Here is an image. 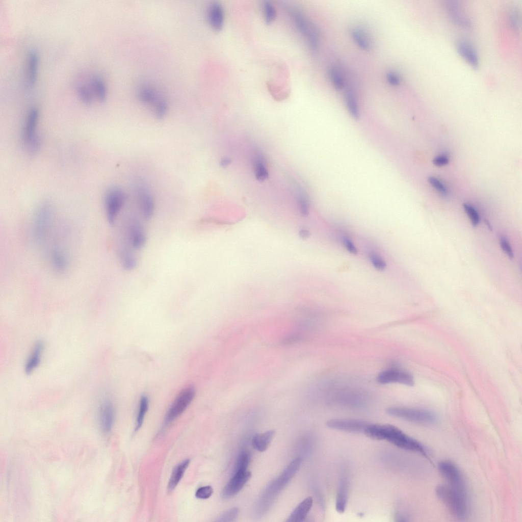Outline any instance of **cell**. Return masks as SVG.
I'll return each instance as SVG.
<instances>
[{"label": "cell", "mask_w": 522, "mask_h": 522, "mask_svg": "<svg viewBox=\"0 0 522 522\" xmlns=\"http://www.w3.org/2000/svg\"><path fill=\"white\" fill-rule=\"evenodd\" d=\"M363 433L376 440H386L396 447L428 457L426 448L419 441L390 424H368Z\"/></svg>", "instance_id": "cell-1"}, {"label": "cell", "mask_w": 522, "mask_h": 522, "mask_svg": "<svg viewBox=\"0 0 522 522\" xmlns=\"http://www.w3.org/2000/svg\"><path fill=\"white\" fill-rule=\"evenodd\" d=\"M435 493L454 516L463 519L467 516L469 504L466 489L448 484H441L436 487Z\"/></svg>", "instance_id": "cell-2"}, {"label": "cell", "mask_w": 522, "mask_h": 522, "mask_svg": "<svg viewBox=\"0 0 522 522\" xmlns=\"http://www.w3.org/2000/svg\"><path fill=\"white\" fill-rule=\"evenodd\" d=\"M50 203H41L34 214L32 226L31 234L33 242L38 245L46 242L52 229L53 213Z\"/></svg>", "instance_id": "cell-3"}, {"label": "cell", "mask_w": 522, "mask_h": 522, "mask_svg": "<svg viewBox=\"0 0 522 522\" xmlns=\"http://www.w3.org/2000/svg\"><path fill=\"white\" fill-rule=\"evenodd\" d=\"M287 10L296 29L304 38L310 49L315 51L318 49L319 42V33L317 26L297 8L290 6Z\"/></svg>", "instance_id": "cell-4"}, {"label": "cell", "mask_w": 522, "mask_h": 522, "mask_svg": "<svg viewBox=\"0 0 522 522\" xmlns=\"http://www.w3.org/2000/svg\"><path fill=\"white\" fill-rule=\"evenodd\" d=\"M386 412L392 416L420 424L432 425L437 421L435 413L422 408L392 406L388 407Z\"/></svg>", "instance_id": "cell-5"}, {"label": "cell", "mask_w": 522, "mask_h": 522, "mask_svg": "<svg viewBox=\"0 0 522 522\" xmlns=\"http://www.w3.org/2000/svg\"><path fill=\"white\" fill-rule=\"evenodd\" d=\"M127 198L125 192L117 186L110 187L104 196V205L107 220L113 226Z\"/></svg>", "instance_id": "cell-6"}, {"label": "cell", "mask_w": 522, "mask_h": 522, "mask_svg": "<svg viewBox=\"0 0 522 522\" xmlns=\"http://www.w3.org/2000/svg\"><path fill=\"white\" fill-rule=\"evenodd\" d=\"M39 118V111L37 108L32 107L28 111L22 128L23 142L29 151L36 152L39 147V139L37 135V127Z\"/></svg>", "instance_id": "cell-7"}, {"label": "cell", "mask_w": 522, "mask_h": 522, "mask_svg": "<svg viewBox=\"0 0 522 522\" xmlns=\"http://www.w3.org/2000/svg\"><path fill=\"white\" fill-rule=\"evenodd\" d=\"M195 395L194 387L185 388L178 394L170 407L165 417L166 424H169L179 416L188 407Z\"/></svg>", "instance_id": "cell-8"}, {"label": "cell", "mask_w": 522, "mask_h": 522, "mask_svg": "<svg viewBox=\"0 0 522 522\" xmlns=\"http://www.w3.org/2000/svg\"><path fill=\"white\" fill-rule=\"evenodd\" d=\"M126 239L129 246L134 249L142 248L147 240L146 233L143 224L135 218H131L125 227Z\"/></svg>", "instance_id": "cell-9"}, {"label": "cell", "mask_w": 522, "mask_h": 522, "mask_svg": "<svg viewBox=\"0 0 522 522\" xmlns=\"http://www.w3.org/2000/svg\"><path fill=\"white\" fill-rule=\"evenodd\" d=\"M438 469L441 476L447 481V484L466 489L464 476L455 463L450 460L441 461L438 464Z\"/></svg>", "instance_id": "cell-10"}, {"label": "cell", "mask_w": 522, "mask_h": 522, "mask_svg": "<svg viewBox=\"0 0 522 522\" xmlns=\"http://www.w3.org/2000/svg\"><path fill=\"white\" fill-rule=\"evenodd\" d=\"M378 383L382 384L397 383L407 386L414 384V379L409 373L397 369H390L380 372L376 377Z\"/></svg>", "instance_id": "cell-11"}, {"label": "cell", "mask_w": 522, "mask_h": 522, "mask_svg": "<svg viewBox=\"0 0 522 522\" xmlns=\"http://www.w3.org/2000/svg\"><path fill=\"white\" fill-rule=\"evenodd\" d=\"M368 423L363 421L355 419H332L328 421V427L340 431L348 432L363 433Z\"/></svg>", "instance_id": "cell-12"}, {"label": "cell", "mask_w": 522, "mask_h": 522, "mask_svg": "<svg viewBox=\"0 0 522 522\" xmlns=\"http://www.w3.org/2000/svg\"><path fill=\"white\" fill-rule=\"evenodd\" d=\"M49 262L53 269L58 273H64L69 265V259L67 251L59 244L51 247L49 254Z\"/></svg>", "instance_id": "cell-13"}, {"label": "cell", "mask_w": 522, "mask_h": 522, "mask_svg": "<svg viewBox=\"0 0 522 522\" xmlns=\"http://www.w3.org/2000/svg\"><path fill=\"white\" fill-rule=\"evenodd\" d=\"M138 203L143 218L146 221L152 217L154 211V202L151 193L145 187L141 185L136 190Z\"/></svg>", "instance_id": "cell-14"}, {"label": "cell", "mask_w": 522, "mask_h": 522, "mask_svg": "<svg viewBox=\"0 0 522 522\" xmlns=\"http://www.w3.org/2000/svg\"><path fill=\"white\" fill-rule=\"evenodd\" d=\"M251 476L249 471L235 472L233 477L224 487L222 495L224 498H230L238 493L244 486Z\"/></svg>", "instance_id": "cell-15"}, {"label": "cell", "mask_w": 522, "mask_h": 522, "mask_svg": "<svg viewBox=\"0 0 522 522\" xmlns=\"http://www.w3.org/2000/svg\"><path fill=\"white\" fill-rule=\"evenodd\" d=\"M115 417L114 405L108 399H103L99 406V419L100 427L103 432L108 433L112 429Z\"/></svg>", "instance_id": "cell-16"}, {"label": "cell", "mask_w": 522, "mask_h": 522, "mask_svg": "<svg viewBox=\"0 0 522 522\" xmlns=\"http://www.w3.org/2000/svg\"><path fill=\"white\" fill-rule=\"evenodd\" d=\"M448 14L454 23L464 29L472 26L471 20L464 14L460 5L456 1H448L446 5Z\"/></svg>", "instance_id": "cell-17"}, {"label": "cell", "mask_w": 522, "mask_h": 522, "mask_svg": "<svg viewBox=\"0 0 522 522\" xmlns=\"http://www.w3.org/2000/svg\"><path fill=\"white\" fill-rule=\"evenodd\" d=\"M302 461V459L301 457H297L293 460L282 472L280 477L275 482H273L272 485L269 487L272 489L274 488L273 491H274L277 490L278 491L284 487L298 470Z\"/></svg>", "instance_id": "cell-18"}, {"label": "cell", "mask_w": 522, "mask_h": 522, "mask_svg": "<svg viewBox=\"0 0 522 522\" xmlns=\"http://www.w3.org/2000/svg\"><path fill=\"white\" fill-rule=\"evenodd\" d=\"M39 57L36 50H30L26 60V80L28 85L33 87L37 81L38 72Z\"/></svg>", "instance_id": "cell-19"}, {"label": "cell", "mask_w": 522, "mask_h": 522, "mask_svg": "<svg viewBox=\"0 0 522 522\" xmlns=\"http://www.w3.org/2000/svg\"><path fill=\"white\" fill-rule=\"evenodd\" d=\"M207 16L208 23L213 29L219 31L223 29L224 23V11L222 6L219 3L215 2L209 5Z\"/></svg>", "instance_id": "cell-20"}, {"label": "cell", "mask_w": 522, "mask_h": 522, "mask_svg": "<svg viewBox=\"0 0 522 522\" xmlns=\"http://www.w3.org/2000/svg\"><path fill=\"white\" fill-rule=\"evenodd\" d=\"M251 164L256 179L260 182L269 177V171L264 154L260 150H255L251 156Z\"/></svg>", "instance_id": "cell-21"}, {"label": "cell", "mask_w": 522, "mask_h": 522, "mask_svg": "<svg viewBox=\"0 0 522 522\" xmlns=\"http://www.w3.org/2000/svg\"><path fill=\"white\" fill-rule=\"evenodd\" d=\"M44 349L43 341L38 340L35 343L24 364V370L27 374H31L39 367Z\"/></svg>", "instance_id": "cell-22"}, {"label": "cell", "mask_w": 522, "mask_h": 522, "mask_svg": "<svg viewBox=\"0 0 522 522\" xmlns=\"http://www.w3.org/2000/svg\"><path fill=\"white\" fill-rule=\"evenodd\" d=\"M457 50L460 56L473 68H478L479 59L474 47L465 40H461L457 44Z\"/></svg>", "instance_id": "cell-23"}, {"label": "cell", "mask_w": 522, "mask_h": 522, "mask_svg": "<svg viewBox=\"0 0 522 522\" xmlns=\"http://www.w3.org/2000/svg\"><path fill=\"white\" fill-rule=\"evenodd\" d=\"M349 482L347 477H342L340 480L337 492L335 509L339 513H343L346 508L348 499Z\"/></svg>", "instance_id": "cell-24"}, {"label": "cell", "mask_w": 522, "mask_h": 522, "mask_svg": "<svg viewBox=\"0 0 522 522\" xmlns=\"http://www.w3.org/2000/svg\"><path fill=\"white\" fill-rule=\"evenodd\" d=\"M313 504V499L308 497L303 500L292 512L288 519V522H301L307 517Z\"/></svg>", "instance_id": "cell-25"}, {"label": "cell", "mask_w": 522, "mask_h": 522, "mask_svg": "<svg viewBox=\"0 0 522 522\" xmlns=\"http://www.w3.org/2000/svg\"><path fill=\"white\" fill-rule=\"evenodd\" d=\"M137 93L139 99L142 102L151 104L154 107L164 98L160 96L154 87L149 85L141 86L139 88Z\"/></svg>", "instance_id": "cell-26"}, {"label": "cell", "mask_w": 522, "mask_h": 522, "mask_svg": "<svg viewBox=\"0 0 522 522\" xmlns=\"http://www.w3.org/2000/svg\"><path fill=\"white\" fill-rule=\"evenodd\" d=\"M351 36L356 44L362 49L369 51L372 48V42L367 32L363 28L356 27L352 29Z\"/></svg>", "instance_id": "cell-27"}, {"label": "cell", "mask_w": 522, "mask_h": 522, "mask_svg": "<svg viewBox=\"0 0 522 522\" xmlns=\"http://www.w3.org/2000/svg\"><path fill=\"white\" fill-rule=\"evenodd\" d=\"M190 460L185 459L174 468L168 484V490L172 491L178 485L188 468Z\"/></svg>", "instance_id": "cell-28"}, {"label": "cell", "mask_w": 522, "mask_h": 522, "mask_svg": "<svg viewBox=\"0 0 522 522\" xmlns=\"http://www.w3.org/2000/svg\"><path fill=\"white\" fill-rule=\"evenodd\" d=\"M275 434L274 430L256 434L252 439L253 447L260 452L266 451L268 448Z\"/></svg>", "instance_id": "cell-29"}, {"label": "cell", "mask_w": 522, "mask_h": 522, "mask_svg": "<svg viewBox=\"0 0 522 522\" xmlns=\"http://www.w3.org/2000/svg\"><path fill=\"white\" fill-rule=\"evenodd\" d=\"M119 258L121 266L126 271L133 270L137 265V258L130 250L126 247H122L119 249Z\"/></svg>", "instance_id": "cell-30"}, {"label": "cell", "mask_w": 522, "mask_h": 522, "mask_svg": "<svg viewBox=\"0 0 522 522\" xmlns=\"http://www.w3.org/2000/svg\"><path fill=\"white\" fill-rule=\"evenodd\" d=\"M345 99L347 107L351 115L357 119L359 116V110L356 95L354 90L348 86L345 90Z\"/></svg>", "instance_id": "cell-31"}, {"label": "cell", "mask_w": 522, "mask_h": 522, "mask_svg": "<svg viewBox=\"0 0 522 522\" xmlns=\"http://www.w3.org/2000/svg\"><path fill=\"white\" fill-rule=\"evenodd\" d=\"M90 86L95 97L100 101H104L107 96V88L103 80L99 76H94Z\"/></svg>", "instance_id": "cell-32"}, {"label": "cell", "mask_w": 522, "mask_h": 522, "mask_svg": "<svg viewBox=\"0 0 522 522\" xmlns=\"http://www.w3.org/2000/svg\"><path fill=\"white\" fill-rule=\"evenodd\" d=\"M295 198L301 214L304 216H307L309 208L308 199L304 191L298 185L296 187Z\"/></svg>", "instance_id": "cell-33"}, {"label": "cell", "mask_w": 522, "mask_h": 522, "mask_svg": "<svg viewBox=\"0 0 522 522\" xmlns=\"http://www.w3.org/2000/svg\"><path fill=\"white\" fill-rule=\"evenodd\" d=\"M148 399L147 396L143 395L141 397L139 401L135 431H138L142 427L146 413L148 409Z\"/></svg>", "instance_id": "cell-34"}, {"label": "cell", "mask_w": 522, "mask_h": 522, "mask_svg": "<svg viewBox=\"0 0 522 522\" xmlns=\"http://www.w3.org/2000/svg\"><path fill=\"white\" fill-rule=\"evenodd\" d=\"M329 75L332 84L336 90H340L345 88V82L344 76L337 67H331L329 69Z\"/></svg>", "instance_id": "cell-35"}, {"label": "cell", "mask_w": 522, "mask_h": 522, "mask_svg": "<svg viewBox=\"0 0 522 522\" xmlns=\"http://www.w3.org/2000/svg\"><path fill=\"white\" fill-rule=\"evenodd\" d=\"M77 93L80 100L84 104L90 105L93 102L94 93L90 86L79 85L77 87Z\"/></svg>", "instance_id": "cell-36"}, {"label": "cell", "mask_w": 522, "mask_h": 522, "mask_svg": "<svg viewBox=\"0 0 522 522\" xmlns=\"http://www.w3.org/2000/svg\"><path fill=\"white\" fill-rule=\"evenodd\" d=\"M263 13L265 22L270 24L276 19L277 12L274 6L269 1H265L263 5Z\"/></svg>", "instance_id": "cell-37"}, {"label": "cell", "mask_w": 522, "mask_h": 522, "mask_svg": "<svg viewBox=\"0 0 522 522\" xmlns=\"http://www.w3.org/2000/svg\"><path fill=\"white\" fill-rule=\"evenodd\" d=\"M251 459L249 451L243 450L239 454L235 467V472L246 471Z\"/></svg>", "instance_id": "cell-38"}, {"label": "cell", "mask_w": 522, "mask_h": 522, "mask_svg": "<svg viewBox=\"0 0 522 522\" xmlns=\"http://www.w3.org/2000/svg\"><path fill=\"white\" fill-rule=\"evenodd\" d=\"M369 259L373 266L377 270L383 271L386 266V264L383 258L379 254L374 252L369 253Z\"/></svg>", "instance_id": "cell-39"}, {"label": "cell", "mask_w": 522, "mask_h": 522, "mask_svg": "<svg viewBox=\"0 0 522 522\" xmlns=\"http://www.w3.org/2000/svg\"><path fill=\"white\" fill-rule=\"evenodd\" d=\"M463 208L471 220L472 225L474 227L477 226L480 222V217L477 211L472 205L466 203L463 204Z\"/></svg>", "instance_id": "cell-40"}, {"label": "cell", "mask_w": 522, "mask_h": 522, "mask_svg": "<svg viewBox=\"0 0 522 522\" xmlns=\"http://www.w3.org/2000/svg\"><path fill=\"white\" fill-rule=\"evenodd\" d=\"M509 24L514 30H518L520 25V14L516 8L510 10L508 14Z\"/></svg>", "instance_id": "cell-41"}, {"label": "cell", "mask_w": 522, "mask_h": 522, "mask_svg": "<svg viewBox=\"0 0 522 522\" xmlns=\"http://www.w3.org/2000/svg\"><path fill=\"white\" fill-rule=\"evenodd\" d=\"M168 110V103L166 99L163 98L160 100L154 107V113L156 116L162 119L165 116Z\"/></svg>", "instance_id": "cell-42"}, {"label": "cell", "mask_w": 522, "mask_h": 522, "mask_svg": "<svg viewBox=\"0 0 522 522\" xmlns=\"http://www.w3.org/2000/svg\"><path fill=\"white\" fill-rule=\"evenodd\" d=\"M239 509L237 508H232L221 515L217 521H232L235 520L239 514Z\"/></svg>", "instance_id": "cell-43"}, {"label": "cell", "mask_w": 522, "mask_h": 522, "mask_svg": "<svg viewBox=\"0 0 522 522\" xmlns=\"http://www.w3.org/2000/svg\"><path fill=\"white\" fill-rule=\"evenodd\" d=\"M213 492V489L211 486H205L199 488L196 491L195 496L200 499H206L209 498Z\"/></svg>", "instance_id": "cell-44"}, {"label": "cell", "mask_w": 522, "mask_h": 522, "mask_svg": "<svg viewBox=\"0 0 522 522\" xmlns=\"http://www.w3.org/2000/svg\"><path fill=\"white\" fill-rule=\"evenodd\" d=\"M429 182L438 191H439L443 196L447 195L448 192L446 187L437 178L430 176L428 178Z\"/></svg>", "instance_id": "cell-45"}, {"label": "cell", "mask_w": 522, "mask_h": 522, "mask_svg": "<svg viewBox=\"0 0 522 522\" xmlns=\"http://www.w3.org/2000/svg\"><path fill=\"white\" fill-rule=\"evenodd\" d=\"M500 245L502 250L507 254L508 257L510 259H512L513 258V252L511 246L505 238H501Z\"/></svg>", "instance_id": "cell-46"}, {"label": "cell", "mask_w": 522, "mask_h": 522, "mask_svg": "<svg viewBox=\"0 0 522 522\" xmlns=\"http://www.w3.org/2000/svg\"><path fill=\"white\" fill-rule=\"evenodd\" d=\"M342 241L344 246L348 252L353 254H357V248L353 242L349 238L346 236H343L342 238Z\"/></svg>", "instance_id": "cell-47"}, {"label": "cell", "mask_w": 522, "mask_h": 522, "mask_svg": "<svg viewBox=\"0 0 522 522\" xmlns=\"http://www.w3.org/2000/svg\"><path fill=\"white\" fill-rule=\"evenodd\" d=\"M387 82L392 86H398L400 83L399 74L394 71H389L386 74Z\"/></svg>", "instance_id": "cell-48"}, {"label": "cell", "mask_w": 522, "mask_h": 522, "mask_svg": "<svg viewBox=\"0 0 522 522\" xmlns=\"http://www.w3.org/2000/svg\"><path fill=\"white\" fill-rule=\"evenodd\" d=\"M434 165L437 166H442L449 163V159L445 155H440L435 158L433 160Z\"/></svg>", "instance_id": "cell-49"}, {"label": "cell", "mask_w": 522, "mask_h": 522, "mask_svg": "<svg viewBox=\"0 0 522 522\" xmlns=\"http://www.w3.org/2000/svg\"><path fill=\"white\" fill-rule=\"evenodd\" d=\"M231 161L228 157H223L220 161V165L222 167L225 168L230 164Z\"/></svg>", "instance_id": "cell-50"}]
</instances>
